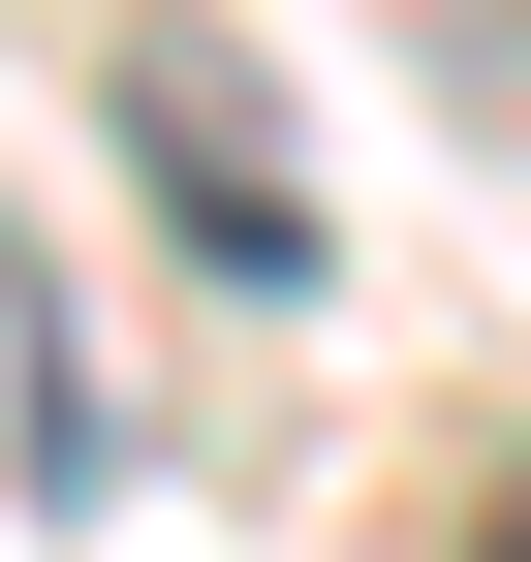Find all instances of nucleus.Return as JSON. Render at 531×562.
Wrapping results in <instances>:
<instances>
[{
	"mask_svg": "<svg viewBox=\"0 0 531 562\" xmlns=\"http://www.w3.org/2000/svg\"><path fill=\"white\" fill-rule=\"evenodd\" d=\"M125 157H157V220H219V281H313V188H282L250 32H125Z\"/></svg>",
	"mask_w": 531,
	"mask_h": 562,
	"instance_id": "obj_1",
	"label": "nucleus"
},
{
	"mask_svg": "<svg viewBox=\"0 0 531 562\" xmlns=\"http://www.w3.org/2000/svg\"><path fill=\"white\" fill-rule=\"evenodd\" d=\"M470 562H531V469H500V501H470Z\"/></svg>",
	"mask_w": 531,
	"mask_h": 562,
	"instance_id": "obj_2",
	"label": "nucleus"
}]
</instances>
